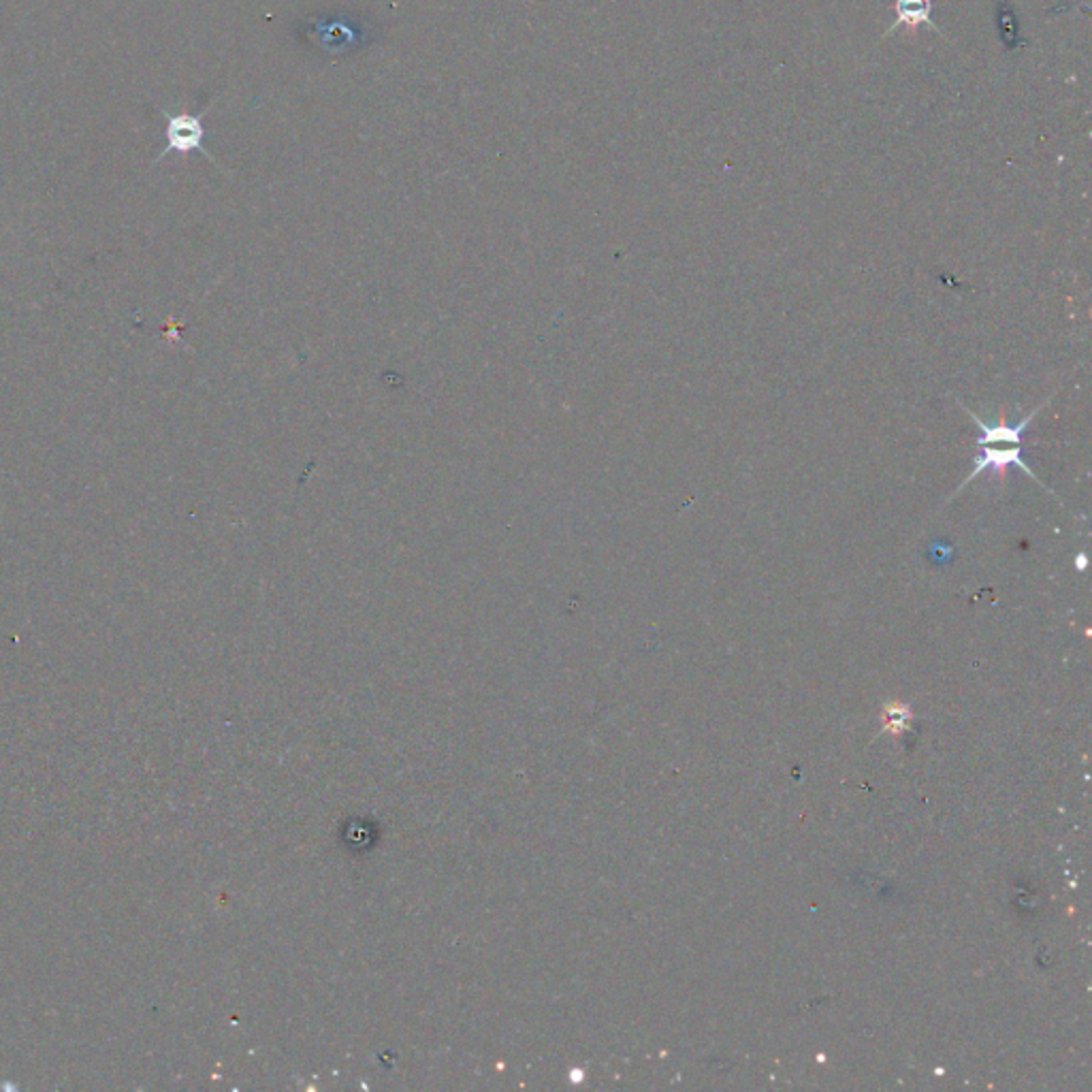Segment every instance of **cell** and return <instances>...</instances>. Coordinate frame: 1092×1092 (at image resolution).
Returning <instances> with one entry per match:
<instances>
[{"label":"cell","instance_id":"2","mask_svg":"<svg viewBox=\"0 0 1092 1092\" xmlns=\"http://www.w3.org/2000/svg\"><path fill=\"white\" fill-rule=\"evenodd\" d=\"M1009 465H1016L1020 471H1024V474H1028V477H1033V479H1035L1033 469L1028 467V463H1026L1024 457H1022V444H1009L1007 448L984 446L979 459L975 461V469H973L971 474H968V479L964 481V485H966L968 481L977 479L979 474H984V471H988V469H993V471L999 474V477H1003L1005 469H1007Z\"/></svg>","mask_w":1092,"mask_h":1092},{"label":"cell","instance_id":"3","mask_svg":"<svg viewBox=\"0 0 1092 1092\" xmlns=\"http://www.w3.org/2000/svg\"><path fill=\"white\" fill-rule=\"evenodd\" d=\"M971 415L973 423L981 429V436L975 440L977 446H988V444H1022V436L1026 427L1030 425V421H1033V417L1037 415V412H1033V415L1026 417L1022 423H1018L1016 427H1009L1007 423H1001V425H988L984 423L979 417H975L973 412H968Z\"/></svg>","mask_w":1092,"mask_h":1092},{"label":"cell","instance_id":"5","mask_svg":"<svg viewBox=\"0 0 1092 1092\" xmlns=\"http://www.w3.org/2000/svg\"><path fill=\"white\" fill-rule=\"evenodd\" d=\"M336 37V41H340V50H344L348 44L353 46V41L357 39V32L353 28H346L342 24H332L326 22L318 28V44L324 48L329 41H332Z\"/></svg>","mask_w":1092,"mask_h":1092},{"label":"cell","instance_id":"4","mask_svg":"<svg viewBox=\"0 0 1092 1092\" xmlns=\"http://www.w3.org/2000/svg\"><path fill=\"white\" fill-rule=\"evenodd\" d=\"M931 15H933V0H896V22L888 32H894L900 26H906V28H918L922 24L935 26Z\"/></svg>","mask_w":1092,"mask_h":1092},{"label":"cell","instance_id":"1","mask_svg":"<svg viewBox=\"0 0 1092 1092\" xmlns=\"http://www.w3.org/2000/svg\"><path fill=\"white\" fill-rule=\"evenodd\" d=\"M162 116L167 118V129H164V139H167V146H164L162 154L158 156V162L169 156L171 152L175 154H191V152H199L203 154L205 158H210L212 162H216V158L205 150L203 141H205V127H203V116H205V110L201 114H169V112H162Z\"/></svg>","mask_w":1092,"mask_h":1092}]
</instances>
